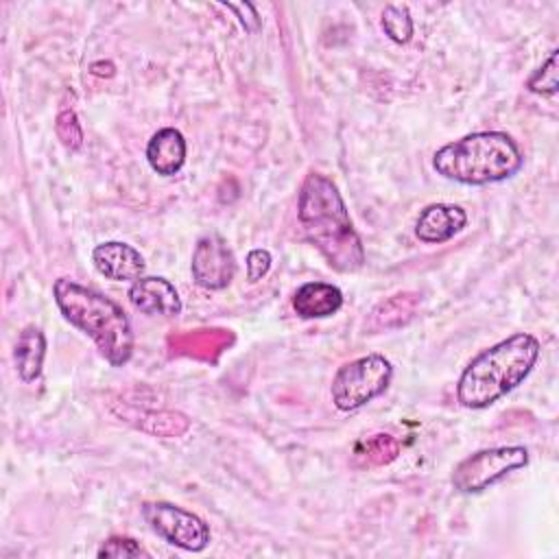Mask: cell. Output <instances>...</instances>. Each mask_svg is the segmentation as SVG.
Wrapping results in <instances>:
<instances>
[{
  "label": "cell",
  "mask_w": 559,
  "mask_h": 559,
  "mask_svg": "<svg viewBox=\"0 0 559 559\" xmlns=\"http://www.w3.org/2000/svg\"><path fill=\"white\" fill-rule=\"evenodd\" d=\"M297 218L308 242L317 247L332 269L354 273L365 264L362 242L332 179L321 173H310L304 179L297 201Z\"/></svg>",
  "instance_id": "1"
},
{
  "label": "cell",
  "mask_w": 559,
  "mask_h": 559,
  "mask_svg": "<svg viewBox=\"0 0 559 559\" xmlns=\"http://www.w3.org/2000/svg\"><path fill=\"white\" fill-rule=\"evenodd\" d=\"M539 358V341L518 332L480 352L461 373L456 397L465 408H487L531 373Z\"/></svg>",
  "instance_id": "2"
},
{
  "label": "cell",
  "mask_w": 559,
  "mask_h": 559,
  "mask_svg": "<svg viewBox=\"0 0 559 559\" xmlns=\"http://www.w3.org/2000/svg\"><path fill=\"white\" fill-rule=\"evenodd\" d=\"M52 295L61 314L96 343L109 365L122 367L129 362L133 354V330L116 301L70 277H59Z\"/></svg>",
  "instance_id": "3"
},
{
  "label": "cell",
  "mask_w": 559,
  "mask_h": 559,
  "mask_svg": "<svg viewBox=\"0 0 559 559\" xmlns=\"http://www.w3.org/2000/svg\"><path fill=\"white\" fill-rule=\"evenodd\" d=\"M524 164L518 142L502 131H478L441 146L435 157V170L459 183L485 186L513 177Z\"/></svg>",
  "instance_id": "4"
},
{
  "label": "cell",
  "mask_w": 559,
  "mask_h": 559,
  "mask_svg": "<svg viewBox=\"0 0 559 559\" xmlns=\"http://www.w3.org/2000/svg\"><path fill=\"white\" fill-rule=\"evenodd\" d=\"M393 376L382 354H367L345 362L332 380V402L338 411H356L386 391Z\"/></svg>",
  "instance_id": "5"
},
{
  "label": "cell",
  "mask_w": 559,
  "mask_h": 559,
  "mask_svg": "<svg viewBox=\"0 0 559 559\" xmlns=\"http://www.w3.org/2000/svg\"><path fill=\"white\" fill-rule=\"evenodd\" d=\"M528 463V450L522 445H502L480 450L463 459L452 472L454 489L463 493H478L504 478L507 474L524 467Z\"/></svg>",
  "instance_id": "6"
},
{
  "label": "cell",
  "mask_w": 559,
  "mask_h": 559,
  "mask_svg": "<svg viewBox=\"0 0 559 559\" xmlns=\"http://www.w3.org/2000/svg\"><path fill=\"white\" fill-rule=\"evenodd\" d=\"M142 515L146 524L157 533L162 539H166L173 546H179L183 550L199 552L210 544V528L207 524L170 502H146L142 507Z\"/></svg>",
  "instance_id": "7"
},
{
  "label": "cell",
  "mask_w": 559,
  "mask_h": 559,
  "mask_svg": "<svg viewBox=\"0 0 559 559\" xmlns=\"http://www.w3.org/2000/svg\"><path fill=\"white\" fill-rule=\"evenodd\" d=\"M236 273V260L223 238L210 234L199 238L192 253V277L207 290L225 288Z\"/></svg>",
  "instance_id": "8"
},
{
  "label": "cell",
  "mask_w": 559,
  "mask_h": 559,
  "mask_svg": "<svg viewBox=\"0 0 559 559\" xmlns=\"http://www.w3.org/2000/svg\"><path fill=\"white\" fill-rule=\"evenodd\" d=\"M92 262L100 275L114 282L124 280H140L144 273V258L142 253L120 240H109L103 245H96L92 251Z\"/></svg>",
  "instance_id": "9"
},
{
  "label": "cell",
  "mask_w": 559,
  "mask_h": 559,
  "mask_svg": "<svg viewBox=\"0 0 559 559\" xmlns=\"http://www.w3.org/2000/svg\"><path fill=\"white\" fill-rule=\"evenodd\" d=\"M129 301L144 314L175 317L181 312L177 288L166 277H140L129 288Z\"/></svg>",
  "instance_id": "10"
},
{
  "label": "cell",
  "mask_w": 559,
  "mask_h": 559,
  "mask_svg": "<svg viewBox=\"0 0 559 559\" xmlns=\"http://www.w3.org/2000/svg\"><path fill=\"white\" fill-rule=\"evenodd\" d=\"M465 225H467V214L463 207L448 205V203H432L421 210L415 223V234L424 242L439 245L454 238Z\"/></svg>",
  "instance_id": "11"
},
{
  "label": "cell",
  "mask_w": 559,
  "mask_h": 559,
  "mask_svg": "<svg viewBox=\"0 0 559 559\" xmlns=\"http://www.w3.org/2000/svg\"><path fill=\"white\" fill-rule=\"evenodd\" d=\"M146 159L157 175H177L186 162V140L179 129L164 127L148 140Z\"/></svg>",
  "instance_id": "12"
},
{
  "label": "cell",
  "mask_w": 559,
  "mask_h": 559,
  "mask_svg": "<svg viewBox=\"0 0 559 559\" xmlns=\"http://www.w3.org/2000/svg\"><path fill=\"white\" fill-rule=\"evenodd\" d=\"M343 306V293L325 282H306L293 295V308L301 319H321Z\"/></svg>",
  "instance_id": "13"
},
{
  "label": "cell",
  "mask_w": 559,
  "mask_h": 559,
  "mask_svg": "<svg viewBox=\"0 0 559 559\" xmlns=\"http://www.w3.org/2000/svg\"><path fill=\"white\" fill-rule=\"evenodd\" d=\"M44 356H46V338L44 332L35 325H26L20 336L17 343L13 347V360L17 367V373L24 382H33L39 378L41 373V365H44Z\"/></svg>",
  "instance_id": "14"
},
{
  "label": "cell",
  "mask_w": 559,
  "mask_h": 559,
  "mask_svg": "<svg viewBox=\"0 0 559 559\" xmlns=\"http://www.w3.org/2000/svg\"><path fill=\"white\" fill-rule=\"evenodd\" d=\"M417 306V295L413 293H400L393 295L391 299L378 304L371 312V328L382 330V328H397L404 325Z\"/></svg>",
  "instance_id": "15"
},
{
  "label": "cell",
  "mask_w": 559,
  "mask_h": 559,
  "mask_svg": "<svg viewBox=\"0 0 559 559\" xmlns=\"http://www.w3.org/2000/svg\"><path fill=\"white\" fill-rule=\"evenodd\" d=\"M380 24L386 37L395 44H406L413 37V17L406 4H386Z\"/></svg>",
  "instance_id": "16"
},
{
  "label": "cell",
  "mask_w": 559,
  "mask_h": 559,
  "mask_svg": "<svg viewBox=\"0 0 559 559\" xmlns=\"http://www.w3.org/2000/svg\"><path fill=\"white\" fill-rule=\"evenodd\" d=\"M360 448H362V452L358 450V454H362L367 459V463H373V465L389 463L400 452V445L391 435H373L367 441H362Z\"/></svg>",
  "instance_id": "17"
},
{
  "label": "cell",
  "mask_w": 559,
  "mask_h": 559,
  "mask_svg": "<svg viewBox=\"0 0 559 559\" xmlns=\"http://www.w3.org/2000/svg\"><path fill=\"white\" fill-rule=\"evenodd\" d=\"M526 87L535 94H555L559 90V72H557V50L550 52L546 63L533 72Z\"/></svg>",
  "instance_id": "18"
},
{
  "label": "cell",
  "mask_w": 559,
  "mask_h": 559,
  "mask_svg": "<svg viewBox=\"0 0 559 559\" xmlns=\"http://www.w3.org/2000/svg\"><path fill=\"white\" fill-rule=\"evenodd\" d=\"M55 129H57V135H59V140L63 142L66 148H70V151H79V148H81V144H83V131H81V124H79L76 114H74L72 109H63V111L57 116Z\"/></svg>",
  "instance_id": "19"
},
{
  "label": "cell",
  "mask_w": 559,
  "mask_h": 559,
  "mask_svg": "<svg viewBox=\"0 0 559 559\" xmlns=\"http://www.w3.org/2000/svg\"><path fill=\"white\" fill-rule=\"evenodd\" d=\"M98 557H148V552L131 537H109L96 552Z\"/></svg>",
  "instance_id": "20"
},
{
  "label": "cell",
  "mask_w": 559,
  "mask_h": 559,
  "mask_svg": "<svg viewBox=\"0 0 559 559\" xmlns=\"http://www.w3.org/2000/svg\"><path fill=\"white\" fill-rule=\"evenodd\" d=\"M271 269V253L266 249H253L247 255V280L258 282Z\"/></svg>",
  "instance_id": "21"
},
{
  "label": "cell",
  "mask_w": 559,
  "mask_h": 559,
  "mask_svg": "<svg viewBox=\"0 0 559 559\" xmlns=\"http://www.w3.org/2000/svg\"><path fill=\"white\" fill-rule=\"evenodd\" d=\"M225 7L238 15V20H240V24L245 26V31L255 33V31L260 28V15H258V11H255L253 4H249V2L231 4V2H229V4H225Z\"/></svg>",
  "instance_id": "22"
}]
</instances>
